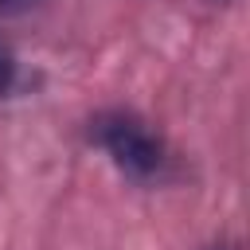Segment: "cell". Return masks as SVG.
<instances>
[{
	"label": "cell",
	"instance_id": "obj_1",
	"mask_svg": "<svg viewBox=\"0 0 250 250\" xmlns=\"http://www.w3.org/2000/svg\"><path fill=\"white\" fill-rule=\"evenodd\" d=\"M94 137L113 156V164L121 172H129L133 180H156L168 164L160 137L133 113H102L94 121Z\"/></svg>",
	"mask_w": 250,
	"mask_h": 250
},
{
	"label": "cell",
	"instance_id": "obj_2",
	"mask_svg": "<svg viewBox=\"0 0 250 250\" xmlns=\"http://www.w3.org/2000/svg\"><path fill=\"white\" fill-rule=\"evenodd\" d=\"M12 82H16V59L0 47V94H8V90H12Z\"/></svg>",
	"mask_w": 250,
	"mask_h": 250
}]
</instances>
